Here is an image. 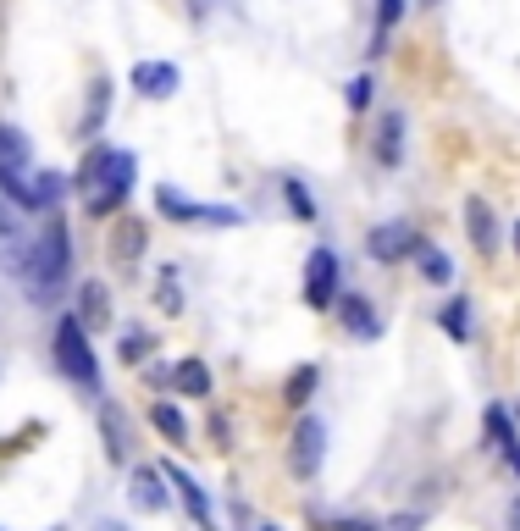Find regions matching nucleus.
Segmentation results:
<instances>
[{
	"label": "nucleus",
	"instance_id": "f257e3e1",
	"mask_svg": "<svg viewBox=\"0 0 520 531\" xmlns=\"http://www.w3.org/2000/svg\"><path fill=\"white\" fill-rule=\"evenodd\" d=\"M67 266H72V238H67V222H61L56 211L45 216V227L34 233V244H28V260H23V283L34 299H50L61 283H67Z\"/></svg>",
	"mask_w": 520,
	"mask_h": 531
},
{
	"label": "nucleus",
	"instance_id": "f03ea898",
	"mask_svg": "<svg viewBox=\"0 0 520 531\" xmlns=\"http://www.w3.org/2000/svg\"><path fill=\"white\" fill-rule=\"evenodd\" d=\"M56 360H61V371H67L72 382L100 388V366H95V349H89V327H83L78 316H61V327H56Z\"/></svg>",
	"mask_w": 520,
	"mask_h": 531
},
{
	"label": "nucleus",
	"instance_id": "7ed1b4c3",
	"mask_svg": "<svg viewBox=\"0 0 520 531\" xmlns=\"http://www.w3.org/2000/svg\"><path fill=\"white\" fill-rule=\"evenodd\" d=\"M133 172H139V161H133L128 150H111L100 183L89 189V211H95V216H111V211H117V205L128 200V189H133Z\"/></svg>",
	"mask_w": 520,
	"mask_h": 531
},
{
	"label": "nucleus",
	"instance_id": "20e7f679",
	"mask_svg": "<svg viewBox=\"0 0 520 531\" xmlns=\"http://www.w3.org/2000/svg\"><path fill=\"white\" fill-rule=\"evenodd\" d=\"M155 205H161L166 216H178V222H194V227H238L244 222V211H233V205H194L189 194H178V189H161Z\"/></svg>",
	"mask_w": 520,
	"mask_h": 531
},
{
	"label": "nucleus",
	"instance_id": "39448f33",
	"mask_svg": "<svg viewBox=\"0 0 520 531\" xmlns=\"http://www.w3.org/2000/svg\"><path fill=\"white\" fill-rule=\"evenodd\" d=\"M321 449H327V426H321L316 415H305V421L294 426V437H288V465H294L299 476H316Z\"/></svg>",
	"mask_w": 520,
	"mask_h": 531
},
{
	"label": "nucleus",
	"instance_id": "423d86ee",
	"mask_svg": "<svg viewBox=\"0 0 520 531\" xmlns=\"http://www.w3.org/2000/svg\"><path fill=\"white\" fill-rule=\"evenodd\" d=\"M415 249H421V238H415L410 222H382V227H371V238H366V255L382 260V266H393V260L415 255Z\"/></svg>",
	"mask_w": 520,
	"mask_h": 531
},
{
	"label": "nucleus",
	"instance_id": "0eeeda50",
	"mask_svg": "<svg viewBox=\"0 0 520 531\" xmlns=\"http://www.w3.org/2000/svg\"><path fill=\"white\" fill-rule=\"evenodd\" d=\"M332 294H338V255H332V249H316V255L305 260V305L327 310Z\"/></svg>",
	"mask_w": 520,
	"mask_h": 531
},
{
	"label": "nucleus",
	"instance_id": "6e6552de",
	"mask_svg": "<svg viewBox=\"0 0 520 531\" xmlns=\"http://www.w3.org/2000/svg\"><path fill=\"white\" fill-rule=\"evenodd\" d=\"M161 476H166V482H172V487L183 493V504H189L194 526H200V531H216V515H211V498H205V487L194 482L189 471H178V465H161Z\"/></svg>",
	"mask_w": 520,
	"mask_h": 531
},
{
	"label": "nucleus",
	"instance_id": "1a4fd4ad",
	"mask_svg": "<svg viewBox=\"0 0 520 531\" xmlns=\"http://www.w3.org/2000/svg\"><path fill=\"white\" fill-rule=\"evenodd\" d=\"M133 89L150 95V100H166L178 89V67H172V61H139V67H133Z\"/></svg>",
	"mask_w": 520,
	"mask_h": 531
},
{
	"label": "nucleus",
	"instance_id": "9d476101",
	"mask_svg": "<svg viewBox=\"0 0 520 531\" xmlns=\"http://www.w3.org/2000/svg\"><path fill=\"white\" fill-rule=\"evenodd\" d=\"M166 476L161 471H150V465H139V471H133V509H139V515H161V509H166Z\"/></svg>",
	"mask_w": 520,
	"mask_h": 531
},
{
	"label": "nucleus",
	"instance_id": "9b49d317",
	"mask_svg": "<svg viewBox=\"0 0 520 531\" xmlns=\"http://www.w3.org/2000/svg\"><path fill=\"white\" fill-rule=\"evenodd\" d=\"M78 321H83L89 332L111 321V294H106V283H83V294H78Z\"/></svg>",
	"mask_w": 520,
	"mask_h": 531
},
{
	"label": "nucleus",
	"instance_id": "f8f14e48",
	"mask_svg": "<svg viewBox=\"0 0 520 531\" xmlns=\"http://www.w3.org/2000/svg\"><path fill=\"white\" fill-rule=\"evenodd\" d=\"M465 233H471V244L482 249V255H493V244H498V227H493V211H487L482 200H471V205H465Z\"/></svg>",
	"mask_w": 520,
	"mask_h": 531
},
{
	"label": "nucleus",
	"instance_id": "ddd939ff",
	"mask_svg": "<svg viewBox=\"0 0 520 531\" xmlns=\"http://www.w3.org/2000/svg\"><path fill=\"white\" fill-rule=\"evenodd\" d=\"M61 194H67L61 172H39V177H28V205H23V211H56Z\"/></svg>",
	"mask_w": 520,
	"mask_h": 531
},
{
	"label": "nucleus",
	"instance_id": "4468645a",
	"mask_svg": "<svg viewBox=\"0 0 520 531\" xmlns=\"http://www.w3.org/2000/svg\"><path fill=\"white\" fill-rule=\"evenodd\" d=\"M343 327L355 332V338H377L382 321H377V310H371V299H360V294L343 299Z\"/></svg>",
	"mask_w": 520,
	"mask_h": 531
},
{
	"label": "nucleus",
	"instance_id": "2eb2a0df",
	"mask_svg": "<svg viewBox=\"0 0 520 531\" xmlns=\"http://www.w3.org/2000/svg\"><path fill=\"white\" fill-rule=\"evenodd\" d=\"M172 388H178L183 399H205V393H211V371H205V360H178Z\"/></svg>",
	"mask_w": 520,
	"mask_h": 531
},
{
	"label": "nucleus",
	"instance_id": "dca6fc26",
	"mask_svg": "<svg viewBox=\"0 0 520 531\" xmlns=\"http://www.w3.org/2000/svg\"><path fill=\"white\" fill-rule=\"evenodd\" d=\"M399 155H404V122H399V117H382V122H377V161L393 166Z\"/></svg>",
	"mask_w": 520,
	"mask_h": 531
},
{
	"label": "nucleus",
	"instance_id": "f3484780",
	"mask_svg": "<svg viewBox=\"0 0 520 531\" xmlns=\"http://www.w3.org/2000/svg\"><path fill=\"white\" fill-rule=\"evenodd\" d=\"M100 432H106V454L111 460H128V426H122V410H100Z\"/></svg>",
	"mask_w": 520,
	"mask_h": 531
},
{
	"label": "nucleus",
	"instance_id": "a211bd4d",
	"mask_svg": "<svg viewBox=\"0 0 520 531\" xmlns=\"http://www.w3.org/2000/svg\"><path fill=\"white\" fill-rule=\"evenodd\" d=\"M150 421H155V432H161L166 443H183V437H189V421H183V415L172 410V404H155Z\"/></svg>",
	"mask_w": 520,
	"mask_h": 531
},
{
	"label": "nucleus",
	"instance_id": "6ab92c4d",
	"mask_svg": "<svg viewBox=\"0 0 520 531\" xmlns=\"http://www.w3.org/2000/svg\"><path fill=\"white\" fill-rule=\"evenodd\" d=\"M283 200H288V211H294L299 222H316V200H310V189L299 183V177H288V183H283Z\"/></svg>",
	"mask_w": 520,
	"mask_h": 531
},
{
	"label": "nucleus",
	"instance_id": "aec40b11",
	"mask_svg": "<svg viewBox=\"0 0 520 531\" xmlns=\"http://www.w3.org/2000/svg\"><path fill=\"white\" fill-rule=\"evenodd\" d=\"M415 255H421V277H426V283H449V277H454V260L443 255V249H415Z\"/></svg>",
	"mask_w": 520,
	"mask_h": 531
},
{
	"label": "nucleus",
	"instance_id": "412c9836",
	"mask_svg": "<svg viewBox=\"0 0 520 531\" xmlns=\"http://www.w3.org/2000/svg\"><path fill=\"white\" fill-rule=\"evenodd\" d=\"M465 310H471L465 299H449V305H443V332H449L454 343H465V338H471V316H465Z\"/></svg>",
	"mask_w": 520,
	"mask_h": 531
},
{
	"label": "nucleus",
	"instance_id": "4be33fe9",
	"mask_svg": "<svg viewBox=\"0 0 520 531\" xmlns=\"http://www.w3.org/2000/svg\"><path fill=\"white\" fill-rule=\"evenodd\" d=\"M0 166H28V139L17 128H0Z\"/></svg>",
	"mask_w": 520,
	"mask_h": 531
},
{
	"label": "nucleus",
	"instance_id": "5701e85b",
	"mask_svg": "<svg viewBox=\"0 0 520 531\" xmlns=\"http://www.w3.org/2000/svg\"><path fill=\"white\" fill-rule=\"evenodd\" d=\"M106 161H111V150H106V144H95V150L83 155V166H78V189H95V183H100V172H106Z\"/></svg>",
	"mask_w": 520,
	"mask_h": 531
},
{
	"label": "nucleus",
	"instance_id": "b1692460",
	"mask_svg": "<svg viewBox=\"0 0 520 531\" xmlns=\"http://www.w3.org/2000/svg\"><path fill=\"white\" fill-rule=\"evenodd\" d=\"M150 349H155V338H150V332H139V327H133V332H122V360H144Z\"/></svg>",
	"mask_w": 520,
	"mask_h": 531
},
{
	"label": "nucleus",
	"instance_id": "393cba45",
	"mask_svg": "<svg viewBox=\"0 0 520 531\" xmlns=\"http://www.w3.org/2000/svg\"><path fill=\"white\" fill-rule=\"evenodd\" d=\"M316 388V366H305V371H294L288 377V404H305V393Z\"/></svg>",
	"mask_w": 520,
	"mask_h": 531
},
{
	"label": "nucleus",
	"instance_id": "a878e982",
	"mask_svg": "<svg viewBox=\"0 0 520 531\" xmlns=\"http://www.w3.org/2000/svg\"><path fill=\"white\" fill-rule=\"evenodd\" d=\"M343 100H349V111H366V106H371V78H349Z\"/></svg>",
	"mask_w": 520,
	"mask_h": 531
},
{
	"label": "nucleus",
	"instance_id": "bb28decb",
	"mask_svg": "<svg viewBox=\"0 0 520 531\" xmlns=\"http://www.w3.org/2000/svg\"><path fill=\"white\" fill-rule=\"evenodd\" d=\"M404 17V0H382V23H377V45L371 50H382V39H388V28Z\"/></svg>",
	"mask_w": 520,
	"mask_h": 531
},
{
	"label": "nucleus",
	"instance_id": "cd10ccee",
	"mask_svg": "<svg viewBox=\"0 0 520 531\" xmlns=\"http://www.w3.org/2000/svg\"><path fill=\"white\" fill-rule=\"evenodd\" d=\"M106 100H111V89H106V83H95V111H89V122H83V139H95L100 117H106Z\"/></svg>",
	"mask_w": 520,
	"mask_h": 531
},
{
	"label": "nucleus",
	"instance_id": "c85d7f7f",
	"mask_svg": "<svg viewBox=\"0 0 520 531\" xmlns=\"http://www.w3.org/2000/svg\"><path fill=\"white\" fill-rule=\"evenodd\" d=\"M139 249H144V233H139V227H122V233H117V255H139Z\"/></svg>",
	"mask_w": 520,
	"mask_h": 531
},
{
	"label": "nucleus",
	"instance_id": "c756f323",
	"mask_svg": "<svg viewBox=\"0 0 520 531\" xmlns=\"http://www.w3.org/2000/svg\"><path fill=\"white\" fill-rule=\"evenodd\" d=\"M161 310H172V316L183 310V294H178V283H172V277L161 283Z\"/></svg>",
	"mask_w": 520,
	"mask_h": 531
},
{
	"label": "nucleus",
	"instance_id": "7c9ffc66",
	"mask_svg": "<svg viewBox=\"0 0 520 531\" xmlns=\"http://www.w3.org/2000/svg\"><path fill=\"white\" fill-rule=\"evenodd\" d=\"M388 531H421V515H393Z\"/></svg>",
	"mask_w": 520,
	"mask_h": 531
},
{
	"label": "nucleus",
	"instance_id": "2f4dec72",
	"mask_svg": "<svg viewBox=\"0 0 520 531\" xmlns=\"http://www.w3.org/2000/svg\"><path fill=\"white\" fill-rule=\"evenodd\" d=\"M498 454H504V460H509V471L520 476V437H515V443H504V449H498Z\"/></svg>",
	"mask_w": 520,
	"mask_h": 531
},
{
	"label": "nucleus",
	"instance_id": "473e14b6",
	"mask_svg": "<svg viewBox=\"0 0 520 531\" xmlns=\"http://www.w3.org/2000/svg\"><path fill=\"white\" fill-rule=\"evenodd\" d=\"M509 531H520V498H509Z\"/></svg>",
	"mask_w": 520,
	"mask_h": 531
},
{
	"label": "nucleus",
	"instance_id": "72a5a7b5",
	"mask_svg": "<svg viewBox=\"0 0 520 531\" xmlns=\"http://www.w3.org/2000/svg\"><path fill=\"white\" fill-rule=\"evenodd\" d=\"M515 249H520V222H515Z\"/></svg>",
	"mask_w": 520,
	"mask_h": 531
},
{
	"label": "nucleus",
	"instance_id": "f704fd0d",
	"mask_svg": "<svg viewBox=\"0 0 520 531\" xmlns=\"http://www.w3.org/2000/svg\"><path fill=\"white\" fill-rule=\"evenodd\" d=\"M260 531H277V526H260Z\"/></svg>",
	"mask_w": 520,
	"mask_h": 531
}]
</instances>
